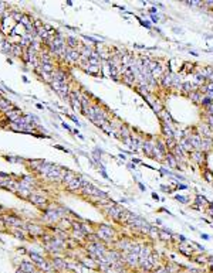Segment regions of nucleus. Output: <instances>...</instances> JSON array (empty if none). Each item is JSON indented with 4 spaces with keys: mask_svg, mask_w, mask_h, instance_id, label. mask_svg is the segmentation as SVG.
Returning <instances> with one entry per match:
<instances>
[{
    "mask_svg": "<svg viewBox=\"0 0 213 273\" xmlns=\"http://www.w3.org/2000/svg\"><path fill=\"white\" fill-rule=\"evenodd\" d=\"M98 238H101V239H104V241H110L112 236H114V231H112V228L107 227V225H101L99 227V229H98Z\"/></svg>",
    "mask_w": 213,
    "mask_h": 273,
    "instance_id": "f257e3e1",
    "label": "nucleus"
},
{
    "mask_svg": "<svg viewBox=\"0 0 213 273\" xmlns=\"http://www.w3.org/2000/svg\"><path fill=\"white\" fill-rule=\"evenodd\" d=\"M82 193H84L85 195H93V197H99V198H107V194H104V193L99 191L98 188L93 187L91 184L87 185V187H84V188H82Z\"/></svg>",
    "mask_w": 213,
    "mask_h": 273,
    "instance_id": "f03ea898",
    "label": "nucleus"
},
{
    "mask_svg": "<svg viewBox=\"0 0 213 273\" xmlns=\"http://www.w3.org/2000/svg\"><path fill=\"white\" fill-rule=\"evenodd\" d=\"M105 211H107V214L110 215V218L118 221L121 214L124 212V208H122L121 205H114V207H111V208H108V209H105Z\"/></svg>",
    "mask_w": 213,
    "mask_h": 273,
    "instance_id": "7ed1b4c3",
    "label": "nucleus"
},
{
    "mask_svg": "<svg viewBox=\"0 0 213 273\" xmlns=\"http://www.w3.org/2000/svg\"><path fill=\"white\" fill-rule=\"evenodd\" d=\"M61 218H63V217L58 214V211H55V209H53V208L47 209L46 214H44V219L48 221V222H57V221H60Z\"/></svg>",
    "mask_w": 213,
    "mask_h": 273,
    "instance_id": "20e7f679",
    "label": "nucleus"
},
{
    "mask_svg": "<svg viewBox=\"0 0 213 273\" xmlns=\"http://www.w3.org/2000/svg\"><path fill=\"white\" fill-rule=\"evenodd\" d=\"M125 262L129 265V266H138V262H139V256L137 253H131V252H126V255L124 256Z\"/></svg>",
    "mask_w": 213,
    "mask_h": 273,
    "instance_id": "39448f33",
    "label": "nucleus"
},
{
    "mask_svg": "<svg viewBox=\"0 0 213 273\" xmlns=\"http://www.w3.org/2000/svg\"><path fill=\"white\" fill-rule=\"evenodd\" d=\"M30 258H31V260H34V262H36L40 268H43L44 270H50V266L46 263V260H44L40 255H37V253H30Z\"/></svg>",
    "mask_w": 213,
    "mask_h": 273,
    "instance_id": "423d86ee",
    "label": "nucleus"
},
{
    "mask_svg": "<svg viewBox=\"0 0 213 273\" xmlns=\"http://www.w3.org/2000/svg\"><path fill=\"white\" fill-rule=\"evenodd\" d=\"M134 243H135V242H132V241H129V239H121V241L117 242V246H118L121 250L128 252V250L134 246Z\"/></svg>",
    "mask_w": 213,
    "mask_h": 273,
    "instance_id": "0eeeda50",
    "label": "nucleus"
},
{
    "mask_svg": "<svg viewBox=\"0 0 213 273\" xmlns=\"http://www.w3.org/2000/svg\"><path fill=\"white\" fill-rule=\"evenodd\" d=\"M190 142V144L193 146V149H196L197 152H200V146H202V139L203 137H200L199 135H193V136L188 137Z\"/></svg>",
    "mask_w": 213,
    "mask_h": 273,
    "instance_id": "6e6552de",
    "label": "nucleus"
},
{
    "mask_svg": "<svg viewBox=\"0 0 213 273\" xmlns=\"http://www.w3.org/2000/svg\"><path fill=\"white\" fill-rule=\"evenodd\" d=\"M172 79H173V74L165 72V74L162 75V78H161V84H162V87L170 88V87H172Z\"/></svg>",
    "mask_w": 213,
    "mask_h": 273,
    "instance_id": "1a4fd4ad",
    "label": "nucleus"
},
{
    "mask_svg": "<svg viewBox=\"0 0 213 273\" xmlns=\"http://www.w3.org/2000/svg\"><path fill=\"white\" fill-rule=\"evenodd\" d=\"M6 116H7V117L11 120V123H16V122H17V120L22 117V112H20L19 109H16V108H14L13 111L7 112V113H6Z\"/></svg>",
    "mask_w": 213,
    "mask_h": 273,
    "instance_id": "9d476101",
    "label": "nucleus"
},
{
    "mask_svg": "<svg viewBox=\"0 0 213 273\" xmlns=\"http://www.w3.org/2000/svg\"><path fill=\"white\" fill-rule=\"evenodd\" d=\"M67 188L71 190V191H77V190L82 188V185H81V177H75L71 182H68V184H67Z\"/></svg>",
    "mask_w": 213,
    "mask_h": 273,
    "instance_id": "9b49d317",
    "label": "nucleus"
},
{
    "mask_svg": "<svg viewBox=\"0 0 213 273\" xmlns=\"http://www.w3.org/2000/svg\"><path fill=\"white\" fill-rule=\"evenodd\" d=\"M142 147H143V153L152 157V153H153V147H155V143H152L151 140H145Z\"/></svg>",
    "mask_w": 213,
    "mask_h": 273,
    "instance_id": "f8f14e48",
    "label": "nucleus"
},
{
    "mask_svg": "<svg viewBox=\"0 0 213 273\" xmlns=\"http://www.w3.org/2000/svg\"><path fill=\"white\" fill-rule=\"evenodd\" d=\"M28 200H30L31 203H34L36 205H44L46 204V198H44L41 194H31Z\"/></svg>",
    "mask_w": 213,
    "mask_h": 273,
    "instance_id": "ddd939ff",
    "label": "nucleus"
},
{
    "mask_svg": "<svg viewBox=\"0 0 213 273\" xmlns=\"http://www.w3.org/2000/svg\"><path fill=\"white\" fill-rule=\"evenodd\" d=\"M213 146V142L210 137H203L202 139V146H200V152H208L210 150Z\"/></svg>",
    "mask_w": 213,
    "mask_h": 273,
    "instance_id": "4468645a",
    "label": "nucleus"
},
{
    "mask_svg": "<svg viewBox=\"0 0 213 273\" xmlns=\"http://www.w3.org/2000/svg\"><path fill=\"white\" fill-rule=\"evenodd\" d=\"M80 57H81V54L77 51V48L75 50H68V52H67V58L70 60V61H72V62H77L78 60H80Z\"/></svg>",
    "mask_w": 213,
    "mask_h": 273,
    "instance_id": "2eb2a0df",
    "label": "nucleus"
},
{
    "mask_svg": "<svg viewBox=\"0 0 213 273\" xmlns=\"http://www.w3.org/2000/svg\"><path fill=\"white\" fill-rule=\"evenodd\" d=\"M179 146H181L183 150H186V152H193V146L190 144L189 139H183V140H181Z\"/></svg>",
    "mask_w": 213,
    "mask_h": 273,
    "instance_id": "dca6fc26",
    "label": "nucleus"
},
{
    "mask_svg": "<svg viewBox=\"0 0 213 273\" xmlns=\"http://www.w3.org/2000/svg\"><path fill=\"white\" fill-rule=\"evenodd\" d=\"M192 159H195L197 163H203L205 161V154H203V152H197V150H195V152H192Z\"/></svg>",
    "mask_w": 213,
    "mask_h": 273,
    "instance_id": "f3484780",
    "label": "nucleus"
},
{
    "mask_svg": "<svg viewBox=\"0 0 213 273\" xmlns=\"http://www.w3.org/2000/svg\"><path fill=\"white\" fill-rule=\"evenodd\" d=\"M166 161H168V164H169L170 167H178V166H179V163L176 161V157H175L172 153H166Z\"/></svg>",
    "mask_w": 213,
    "mask_h": 273,
    "instance_id": "a211bd4d",
    "label": "nucleus"
},
{
    "mask_svg": "<svg viewBox=\"0 0 213 273\" xmlns=\"http://www.w3.org/2000/svg\"><path fill=\"white\" fill-rule=\"evenodd\" d=\"M4 221H6L7 224L13 225V227H20V225H22V221H20V219H17L16 217H6V218H4Z\"/></svg>",
    "mask_w": 213,
    "mask_h": 273,
    "instance_id": "6ab92c4d",
    "label": "nucleus"
},
{
    "mask_svg": "<svg viewBox=\"0 0 213 273\" xmlns=\"http://www.w3.org/2000/svg\"><path fill=\"white\" fill-rule=\"evenodd\" d=\"M151 253H152V252H151V248H149V246H141V250H139L138 256H139V258H143V259H146Z\"/></svg>",
    "mask_w": 213,
    "mask_h": 273,
    "instance_id": "aec40b11",
    "label": "nucleus"
},
{
    "mask_svg": "<svg viewBox=\"0 0 213 273\" xmlns=\"http://www.w3.org/2000/svg\"><path fill=\"white\" fill-rule=\"evenodd\" d=\"M148 263H149V266L153 269V268L156 266V263H158V255H156V253H151V255L148 256Z\"/></svg>",
    "mask_w": 213,
    "mask_h": 273,
    "instance_id": "412c9836",
    "label": "nucleus"
},
{
    "mask_svg": "<svg viewBox=\"0 0 213 273\" xmlns=\"http://www.w3.org/2000/svg\"><path fill=\"white\" fill-rule=\"evenodd\" d=\"M66 44L70 47L71 50H75V47H77V44H78V41H77V38H74V37H67L66 38Z\"/></svg>",
    "mask_w": 213,
    "mask_h": 273,
    "instance_id": "4be33fe9",
    "label": "nucleus"
},
{
    "mask_svg": "<svg viewBox=\"0 0 213 273\" xmlns=\"http://www.w3.org/2000/svg\"><path fill=\"white\" fill-rule=\"evenodd\" d=\"M189 98L193 101V102H200V99H202V93L200 92H197V91H193V92H190L189 93Z\"/></svg>",
    "mask_w": 213,
    "mask_h": 273,
    "instance_id": "5701e85b",
    "label": "nucleus"
},
{
    "mask_svg": "<svg viewBox=\"0 0 213 273\" xmlns=\"http://www.w3.org/2000/svg\"><path fill=\"white\" fill-rule=\"evenodd\" d=\"M20 269L26 273H31L33 272V265H31L30 262H23V263L20 265Z\"/></svg>",
    "mask_w": 213,
    "mask_h": 273,
    "instance_id": "b1692460",
    "label": "nucleus"
},
{
    "mask_svg": "<svg viewBox=\"0 0 213 273\" xmlns=\"http://www.w3.org/2000/svg\"><path fill=\"white\" fill-rule=\"evenodd\" d=\"M85 72L93 74V75H98L99 74V67H93V65H85Z\"/></svg>",
    "mask_w": 213,
    "mask_h": 273,
    "instance_id": "393cba45",
    "label": "nucleus"
},
{
    "mask_svg": "<svg viewBox=\"0 0 213 273\" xmlns=\"http://www.w3.org/2000/svg\"><path fill=\"white\" fill-rule=\"evenodd\" d=\"M41 72H44V74H53V72H54L53 64H41Z\"/></svg>",
    "mask_w": 213,
    "mask_h": 273,
    "instance_id": "a878e982",
    "label": "nucleus"
},
{
    "mask_svg": "<svg viewBox=\"0 0 213 273\" xmlns=\"http://www.w3.org/2000/svg\"><path fill=\"white\" fill-rule=\"evenodd\" d=\"M75 177H77V176H75L72 171H67V173H66V176H64V178H63V181L66 182V184H68V182H71L74 178H75Z\"/></svg>",
    "mask_w": 213,
    "mask_h": 273,
    "instance_id": "bb28decb",
    "label": "nucleus"
},
{
    "mask_svg": "<svg viewBox=\"0 0 213 273\" xmlns=\"http://www.w3.org/2000/svg\"><path fill=\"white\" fill-rule=\"evenodd\" d=\"M22 52H23V48H22L20 44H14V46H13V50H11V54H13V55L19 57V55H22Z\"/></svg>",
    "mask_w": 213,
    "mask_h": 273,
    "instance_id": "cd10ccee",
    "label": "nucleus"
},
{
    "mask_svg": "<svg viewBox=\"0 0 213 273\" xmlns=\"http://www.w3.org/2000/svg\"><path fill=\"white\" fill-rule=\"evenodd\" d=\"M17 194L22 197V198H30V190H26V188H19V191H17Z\"/></svg>",
    "mask_w": 213,
    "mask_h": 273,
    "instance_id": "c85d7f7f",
    "label": "nucleus"
},
{
    "mask_svg": "<svg viewBox=\"0 0 213 273\" xmlns=\"http://www.w3.org/2000/svg\"><path fill=\"white\" fill-rule=\"evenodd\" d=\"M53 265H54V268H57V269H63V268H66V266H67V263H66V262H63V260H60V259H54Z\"/></svg>",
    "mask_w": 213,
    "mask_h": 273,
    "instance_id": "c756f323",
    "label": "nucleus"
},
{
    "mask_svg": "<svg viewBox=\"0 0 213 273\" xmlns=\"http://www.w3.org/2000/svg\"><path fill=\"white\" fill-rule=\"evenodd\" d=\"M28 231H30V233H33V235H39V233H41V228L36 227V225H28Z\"/></svg>",
    "mask_w": 213,
    "mask_h": 273,
    "instance_id": "7c9ffc66",
    "label": "nucleus"
},
{
    "mask_svg": "<svg viewBox=\"0 0 213 273\" xmlns=\"http://www.w3.org/2000/svg\"><path fill=\"white\" fill-rule=\"evenodd\" d=\"M212 102H213V101L210 99V98H208L206 95H205V96H202V99H200V103H202V105H203L205 108H208V106H209V105H210Z\"/></svg>",
    "mask_w": 213,
    "mask_h": 273,
    "instance_id": "2f4dec72",
    "label": "nucleus"
},
{
    "mask_svg": "<svg viewBox=\"0 0 213 273\" xmlns=\"http://www.w3.org/2000/svg\"><path fill=\"white\" fill-rule=\"evenodd\" d=\"M151 105H152V108H153V109H155L158 113L161 112V109H162V105H161V102H159V101H153Z\"/></svg>",
    "mask_w": 213,
    "mask_h": 273,
    "instance_id": "473e14b6",
    "label": "nucleus"
},
{
    "mask_svg": "<svg viewBox=\"0 0 213 273\" xmlns=\"http://www.w3.org/2000/svg\"><path fill=\"white\" fill-rule=\"evenodd\" d=\"M200 130H202V133H203V135H206V137L210 136V126H209V125H205L203 127L200 126Z\"/></svg>",
    "mask_w": 213,
    "mask_h": 273,
    "instance_id": "72a5a7b5",
    "label": "nucleus"
},
{
    "mask_svg": "<svg viewBox=\"0 0 213 273\" xmlns=\"http://www.w3.org/2000/svg\"><path fill=\"white\" fill-rule=\"evenodd\" d=\"M168 270H169V273H176V272H179V266H176V265H169V266H168Z\"/></svg>",
    "mask_w": 213,
    "mask_h": 273,
    "instance_id": "f704fd0d",
    "label": "nucleus"
},
{
    "mask_svg": "<svg viewBox=\"0 0 213 273\" xmlns=\"http://www.w3.org/2000/svg\"><path fill=\"white\" fill-rule=\"evenodd\" d=\"M23 16H24V14H22V13H19V11H14V13H13V17H14V20H16V21H19V23L22 21V19H23Z\"/></svg>",
    "mask_w": 213,
    "mask_h": 273,
    "instance_id": "c9c22d12",
    "label": "nucleus"
},
{
    "mask_svg": "<svg viewBox=\"0 0 213 273\" xmlns=\"http://www.w3.org/2000/svg\"><path fill=\"white\" fill-rule=\"evenodd\" d=\"M159 238H164L165 241H169L170 239V233H166L165 231H161L159 232Z\"/></svg>",
    "mask_w": 213,
    "mask_h": 273,
    "instance_id": "e433bc0d",
    "label": "nucleus"
},
{
    "mask_svg": "<svg viewBox=\"0 0 213 273\" xmlns=\"http://www.w3.org/2000/svg\"><path fill=\"white\" fill-rule=\"evenodd\" d=\"M82 265H84V266H88V268H95V265L93 263V260H90V259L82 260Z\"/></svg>",
    "mask_w": 213,
    "mask_h": 273,
    "instance_id": "4c0bfd02",
    "label": "nucleus"
},
{
    "mask_svg": "<svg viewBox=\"0 0 213 273\" xmlns=\"http://www.w3.org/2000/svg\"><path fill=\"white\" fill-rule=\"evenodd\" d=\"M155 273H169V270H168V268H165V266H161V268H158V269L155 270Z\"/></svg>",
    "mask_w": 213,
    "mask_h": 273,
    "instance_id": "58836bf2",
    "label": "nucleus"
},
{
    "mask_svg": "<svg viewBox=\"0 0 213 273\" xmlns=\"http://www.w3.org/2000/svg\"><path fill=\"white\" fill-rule=\"evenodd\" d=\"M13 233H14V235H16L17 238H20V239H24L23 232H19V231H16V229H14V231H13Z\"/></svg>",
    "mask_w": 213,
    "mask_h": 273,
    "instance_id": "ea45409f",
    "label": "nucleus"
},
{
    "mask_svg": "<svg viewBox=\"0 0 213 273\" xmlns=\"http://www.w3.org/2000/svg\"><path fill=\"white\" fill-rule=\"evenodd\" d=\"M203 6H205V7H213V1H212V0L205 1V3H203Z\"/></svg>",
    "mask_w": 213,
    "mask_h": 273,
    "instance_id": "a19ab883",
    "label": "nucleus"
},
{
    "mask_svg": "<svg viewBox=\"0 0 213 273\" xmlns=\"http://www.w3.org/2000/svg\"><path fill=\"white\" fill-rule=\"evenodd\" d=\"M3 43H4V36L0 33V46H3Z\"/></svg>",
    "mask_w": 213,
    "mask_h": 273,
    "instance_id": "79ce46f5",
    "label": "nucleus"
},
{
    "mask_svg": "<svg viewBox=\"0 0 213 273\" xmlns=\"http://www.w3.org/2000/svg\"><path fill=\"white\" fill-rule=\"evenodd\" d=\"M205 176H206V178H208L209 181H212V177H210V173H209V171H208V173H206Z\"/></svg>",
    "mask_w": 213,
    "mask_h": 273,
    "instance_id": "37998d69",
    "label": "nucleus"
},
{
    "mask_svg": "<svg viewBox=\"0 0 213 273\" xmlns=\"http://www.w3.org/2000/svg\"><path fill=\"white\" fill-rule=\"evenodd\" d=\"M142 24H143V25H145L146 28H149V27H151V24H149V21H142Z\"/></svg>",
    "mask_w": 213,
    "mask_h": 273,
    "instance_id": "c03bdc74",
    "label": "nucleus"
},
{
    "mask_svg": "<svg viewBox=\"0 0 213 273\" xmlns=\"http://www.w3.org/2000/svg\"><path fill=\"white\" fill-rule=\"evenodd\" d=\"M176 200H179V201H182V203H185V201H186V200H185L183 197H179V195L176 197Z\"/></svg>",
    "mask_w": 213,
    "mask_h": 273,
    "instance_id": "a18cd8bd",
    "label": "nucleus"
},
{
    "mask_svg": "<svg viewBox=\"0 0 213 273\" xmlns=\"http://www.w3.org/2000/svg\"><path fill=\"white\" fill-rule=\"evenodd\" d=\"M202 238H203V239H209V235H206V233H203V235H202Z\"/></svg>",
    "mask_w": 213,
    "mask_h": 273,
    "instance_id": "49530a36",
    "label": "nucleus"
},
{
    "mask_svg": "<svg viewBox=\"0 0 213 273\" xmlns=\"http://www.w3.org/2000/svg\"><path fill=\"white\" fill-rule=\"evenodd\" d=\"M179 239H181V241H182V242H185V241H186V239H185V236H183V235H181V236H179Z\"/></svg>",
    "mask_w": 213,
    "mask_h": 273,
    "instance_id": "de8ad7c7",
    "label": "nucleus"
}]
</instances>
